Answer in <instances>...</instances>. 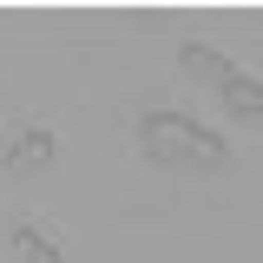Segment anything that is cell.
<instances>
[{"label": "cell", "instance_id": "cell-1", "mask_svg": "<svg viewBox=\"0 0 263 263\" xmlns=\"http://www.w3.org/2000/svg\"><path fill=\"white\" fill-rule=\"evenodd\" d=\"M138 145H145V158H158V164H224V138L191 125V119H178V112H145Z\"/></svg>", "mask_w": 263, "mask_h": 263}, {"label": "cell", "instance_id": "cell-2", "mask_svg": "<svg viewBox=\"0 0 263 263\" xmlns=\"http://www.w3.org/2000/svg\"><path fill=\"white\" fill-rule=\"evenodd\" d=\"M178 60L191 66V72H204V79H211V86H217V92H224L230 105L243 112V119H257V112H263V92H257V86H250V79H243V72H237L230 60H217V53H204V46H184Z\"/></svg>", "mask_w": 263, "mask_h": 263}, {"label": "cell", "instance_id": "cell-3", "mask_svg": "<svg viewBox=\"0 0 263 263\" xmlns=\"http://www.w3.org/2000/svg\"><path fill=\"white\" fill-rule=\"evenodd\" d=\"M46 158H53V138H46V132H33V138H20V145L7 152L13 171H33V164H46Z\"/></svg>", "mask_w": 263, "mask_h": 263}, {"label": "cell", "instance_id": "cell-4", "mask_svg": "<svg viewBox=\"0 0 263 263\" xmlns=\"http://www.w3.org/2000/svg\"><path fill=\"white\" fill-rule=\"evenodd\" d=\"M13 250H20V257H27V263H60V257H53V250H46V243H40V237H33V230H27V224L13 230Z\"/></svg>", "mask_w": 263, "mask_h": 263}]
</instances>
